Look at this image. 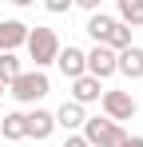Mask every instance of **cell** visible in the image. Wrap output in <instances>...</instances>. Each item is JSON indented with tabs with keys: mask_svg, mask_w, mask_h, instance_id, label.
Masks as SVG:
<instances>
[{
	"mask_svg": "<svg viewBox=\"0 0 143 147\" xmlns=\"http://www.w3.org/2000/svg\"><path fill=\"white\" fill-rule=\"evenodd\" d=\"M24 48H28V60L44 72V68H52L56 64V56H60V36L52 32V28H44V24H36V28H28V40H24Z\"/></svg>",
	"mask_w": 143,
	"mask_h": 147,
	"instance_id": "obj_1",
	"label": "cell"
},
{
	"mask_svg": "<svg viewBox=\"0 0 143 147\" xmlns=\"http://www.w3.org/2000/svg\"><path fill=\"white\" fill-rule=\"evenodd\" d=\"M48 92H52V80H48V72H40V68H24V72L8 84V96L16 99V103H40Z\"/></svg>",
	"mask_w": 143,
	"mask_h": 147,
	"instance_id": "obj_2",
	"label": "cell"
},
{
	"mask_svg": "<svg viewBox=\"0 0 143 147\" xmlns=\"http://www.w3.org/2000/svg\"><path fill=\"white\" fill-rule=\"evenodd\" d=\"M80 135H84L92 147H119L123 139H127L123 123H111L107 115H88L84 127H80Z\"/></svg>",
	"mask_w": 143,
	"mask_h": 147,
	"instance_id": "obj_3",
	"label": "cell"
},
{
	"mask_svg": "<svg viewBox=\"0 0 143 147\" xmlns=\"http://www.w3.org/2000/svg\"><path fill=\"white\" fill-rule=\"evenodd\" d=\"M99 107H103V115H107L111 123H127V119H135V111H139L135 96H131V92H123V88H103Z\"/></svg>",
	"mask_w": 143,
	"mask_h": 147,
	"instance_id": "obj_4",
	"label": "cell"
},
{
	"mask_svg": "<svg viewBox=\"0 0 143 147\" xmlns=\"http://www.w3.org/2000/svg\"><path fill=\"white\" fill-rule=\"evenodd\" d=\"M84 72L95 76L99 84H103V80H111V76H115V52L103 48V44L88 48V52H84Z\"/></svg>",
	"mask_w": 143,
	"mask_h": 147,
	"instance_id": "obj_5",
	"label": "cell"
},
{
	"mask_svg": "<svg viewBox=\"0 0 143 147\" xmlns=\"http://www.w3.org/2000/svg\"><path fill=\"white\" fill-rule=\"evenodd\" d=\"M24 131H28V139L44 143V139H52V131H56V115L44 111V107H32V111H24Z\"/></svg>",
	"mask_w": 143,
	"mask_h": 147,
	"instance_id": "obj_6",
	"label": "cell"
},
{
	"mask_svg": "<svg viewBox=\"0 0 143 147\" xmlns=\"http://www.w3.org/2000/svg\"><path fill=\"white\" fill-rule=\"evenodd\" d=\"M115 76H123V80H143V48L139 44H131V48L115 52Z\"/></svg>",
	"mask_w": 143,
	"mask_h": 147,
	"instance_id": "obj_7",
	"label": "cell"
},
{
	"mask_svg": "<svg viewBox=\"0 0 143 147\" xmlns=\"http://www.w3.org/2000/svg\"><path fill=\"white\" fill-rule=\"evenodd\" d=\"M99 96H103V84L95 80V76H80V80H72V99L80 103V107H88V103H99Z\"/></svg>",
	"mask_w": 143,
	"mask_h": 147,
	"instance_id": "obj_8",
	"label": "cell"
},
{
	"mask_svg": "<svg viewBox=\"0 0 143 147\" xmlns=\"http://www.w3.org/2000/svg\"><path fill=\"white\" fill-rule=\"evenodd\" d=\"M52 115H56V127H64L68 135H72V131H80V127H84V119H88V111H84L76 99H64Z\"/></svg>",
	"mask_w": 143,
	"mask_h": 147,
	"instance_id": "obj_9",
	"label": "cell"
},
{
	"mask_svg": "<svg viewBox=\"0 0 143 147\" xmlns=\"http://www.w3.org/2000/svg\"><path fill=\"white\" fill-rule=\"evenodd\" d=\"M56 68L64 72V80H80L84 76V48H76V44H68V48H60V56H56Z\"/></svg>",
	"mask_w": 143,
	"mask_h": 147,
	"instance_id": "obj_10",
	"label": "cell"
},
{
	"mask_svg": "<svg viewBox=\"0 0 143 147\" xmlns=\"http://www.w3.org/2000/svg\"><path fill=\"white\" fill-rule=\"evenodd\" d=\"M28 40V24L24 20H0V52H16Z\"/></svg>",
	"mask_w": 143,
	"mask_h": 147,
	"instance_id": "obj_11",
	"label": "cell"
},
{
	"mask_svg": "<svg viewBox=\"0 0 143 147\" xmlns=\"http://www.w3.org/2000/svg\"><path fill=\"white\" fill-rule=\"evenodd\" d=\"M0 135H4L8 143H20V139H28V131H24V111H8V115L0 119Z\"/></svg>",
	"mask_w": 143,
	"mask_h": 147,
	"instance_id": "obj_12",
	"label": "cell"
},
{
	"mask_svg": "<svg viewBox=\"0 0 143 147\" xmlns=\"http://www.w3.org/2000/svg\"><path fill=\"white\" fill-rule=\"evenodd\" d=\"M111 24H115V16H103V12H92V16H88V24H84V32L92 36L95 44H103V40H107V32H111Z\"/></svg>",
	"mask_w": 143,
	"mask_h": 147,
	"instance_id": "obj_13",
	"label": "cell"
},
{
	"mask_svg": "<svg viewBox=\"0 0 143 147\" xmlns=\"http://www.w3.org/2000/svg\"><path fill=\"white\" fill-rule=\"evenodd\" d=\"M115 8L127 28H143V0H115Z\"/></svg>",
	"mask_w": 143,
	"mask_h": 147,
	"instance_id": "obj_14",
	"label": "cell"
},
{
	"mask_svg": "<svg viewBox=\"0 0 143 147\" xmlns=\"http://www.w3.org/2000/svg\"><path fill=\"white\" fill-rule=\"evenodd\" d=\"M20 72H24V60H20V56H16V52H0V84L8 88Z\"/></svg>",
	"mask_w": 143,
	"mask_h": 147,
	"instance_id": "obj_15",
	"label": "cell"
},
{
	"mask_svg": "<svg viewBox=\"0 0 143 147\" xmlns=\"http://www.w3.org/2000/svg\"><path fill=\"white\" fill-rule=\"evenodd\" d=\"M103 48H111V52L131 48V28L123 24V20H115V24H111V32H107V40H103Z\"/></svg>",
	"mask_w": 143,
	"mask_h": 147,
	"instance_id": "obj_16",
	"label": "cell"
},
{
	"mask_svg": "<svg viewBox=\"0 0 143 147\" xmlns=\"http://www.w3.org/2000/svg\"><path fill=\"white\" fill-rule=\"evenodd\" d=\"M40 4H44V8L52 12V16H64V12L72 8V0H40Z\"/></svg>",
	"mask_w": 143,
	"mask_h": 147,
	"instance_id": "obj_17",
	"label": "cell"
},
{
	"mask_svg": "<svg viewBox=\"0 0 143 147\" xmlns=\"http://www.w3.org/2000/svg\"><path fill=\"white\" fill-rule=\"evenodd\" d=\"M72 8H84L92 16V12H99V0H72Z\"/></svg>",
	"mask_w": 143,
	"mask_h": 147,
	"instance_id": "obj_18",
	"label": "cell"
},
{
	"mask_svg": "<svg viewBox=\"0 0 143 147\" xmlns=\"http://www.w3.org/2000/svg\"><path fill=\"white\" fill-rule=\"evenodd\" d=\"M64 147H92V143H88V139H84V135H80V131H72L68 139H64Z\"/></svg>",
	"mask_w": 143,
	"mask_h": 147,
	"instance_id": "obj_19",
	"label": "cell"
},
{
	"mask_svg": "<svg viewBox=\"0 0 143 147\" xmlns=\"http://www.w3.org/2000/svg\"><path fill=\"white\" fill-rule=\"evenodd\" d=\"M119 147H143V135H127V139H123Z\"/></svg>",
	"mask_w": 143,
	"mask_h": 147,
	"instance_id": "obj_20",
	"label": "cell"
},
{
	"mask_svg": "<svg viewBox=\"0 0 143 147\" xmlns=\"http://www.w3.org/2000/svg\"><path fill=\"white\" fill-rule=\"evenodd\" d=\"M8 4H16V8H28V4H36V0H8Z\"/></svg>",
	"mask_w": 143,
	"mask_h": 147,
	"instance_id": "obj_21",
	"label": "cell"
},
{
	"mask_svg": "<svg viewBox=\"0 0 143 147\" xmlns=\"http://www.w3.org/2000/svg\"><path fill=\"white\" fill-rule=\"evenodd\" d=\"M0 96H4V84H0Z\"/></svg>",
	"mask_w": 143,
	"mask_h": 147,
	"instance_id": "obj_22",
	"label": "cell"
}]
</instances>
